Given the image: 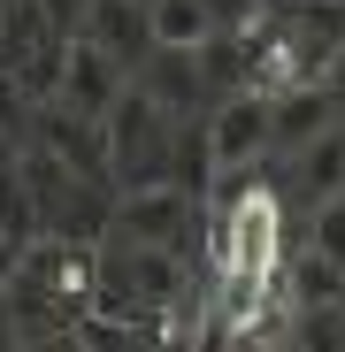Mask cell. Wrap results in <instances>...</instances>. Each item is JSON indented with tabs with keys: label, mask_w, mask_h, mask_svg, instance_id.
Returning a JSON list of instances; mask_svg holds the SVG:
<instances>
[{
	"label": "cell",
	"mask_w": 345,
	"mask_h": 352,
	"mask_svg": "<svg viewBox=\"0 0 345 352\" xmlns=\"http://www.w3.org/2000/svg\"><path fill=\"white\" fill-rule=\"evenodd\" d=\"M169 146H177V115L131 77L123 100L107 107V184H115V192L169 184Z\"/></svg>",
	"instance_id": "obj_1"
},
{
	"label": "cell",
	"mask_w": 345,
	"mask_h": 352,
	"mask_svg": "<svg viewBox=\"0 0 345 352\" xmlns=\"http://www.w3.org/2000/svg\"><path fill=\"white\" fill-rule=\"evenodd\" d=\"M207 153H215V176L222 168H253L269 153V92L238 85L207 107Z\"/></svg>",
	"instance_id": "obj_2"
},
{
	"label": "cell",
	"mask_w": 345,
	"mask_h": 352,
	"mask_svg": "<svg viewBox=\"0 0 345 352\" xmlns=\"http://www.w3.org/2000/svg\"><path fill=\"white\" fill-rule=\"evenodd\" d=\"M123 85H131V69L115 62L100 38H85V31H77V38L62 46V85H54V100H62V107L100 115V123H107V107L123 100Z\"/></svg>",
	"instance_id": "obj_3"
},
{
	"label": "cell",
	"mask_w": 345,
	"mask_h": 352,
	"mask_svg": "<svg viewBox=\"0 0 345 352\" xmlns=\"http://www.w3.org/2000/svg\"><path fill=\"white\" fill-rule=\"evenodd\" d=\"M31 138H39V146H54L77 176L107 184V123H100V115H77V107H62V100H39Z\"/></svg>",
	"instance_id": "obj_4"
},
{
	"label": "cell",
	"mask_w": 345,
	"mask_h": 352,
	"mask_svg": "<svg viewBox=\"0 0 345 352\" xmlns=\"http://www.w3.org/2000/svg\"><path fill=\"white\" fill-rule=\"evenodd\" d=\"M330 123H337V100H330L322 77L276 92V100H269V153H300V146H307L315 131H330Z\"/></svg>",
	"instance_id": "obj_5"
},
{
	"label": "cell",
	"mask_w": 345,
	"mask_h": 352,
	"mask_svg": "<svg viewBox=\"0 0 345 352\" xmlns=\"http://www.w3.org/2000/svg\"><path fill=\"white\" fill-rule=\"evenodd\" d=\"M169 115H200V100H207V77H200V46H154L146 62L131 69Z\"/></svg>",
	"instance_id": "obj_6"
},
{
	"label": "cell",
	"mask_w": 345,
	"mask_h": 352,
	"mask_svg": "<svg viewBox=\"0 0 345 352\" xmlns=\"http://www.w3.org/2000/svg\"><path fill=\"white\" fill-rule=\"evenodd\" d=\"M85 38H100L123 69H138L146 54H154V8H146V0H92Z\"/></svg>",
	"instance_id": "obj_7"
},
{
	"label": "cell",
	"mask_w": 345,
	"mask_h": 352,
	"mask_svg": "<svg viewBox=\"0 0 345 352\" xmlns=\"http://www.w3.org/2000/svg\"><path fill=\"white\" fill-rule=\"evenodd\" d=\"M284 276H292V299L300 307H345V261H330V253H300V261H284Z\"/></svg>",
	"instance_id": "obj_8"
},
{
	"label": "cell",
	"mask_w": 345,
	"mask_h": 352,
	"mask_svg": "<svg viewBox=\"0 0 345 352\" xmlns=\"http://www.w3.org/2000/svg\"><path fill=\"white\" fill-rule=\"evenodd\" d=\"M300 184H307V199L345 192V123H330V131H315L300 146Z\"/></svg>",
	"instance_id": "obj_9"
},
{
	"label": "cell",
	"mask_w": 345,
	"mask_h": 352,
	"mask_svg": "<svg viewBox=\"0 0 345 352\" xmlns=\"http://www.w3.org/2000/svg\"><path fill=\"white\" fill-rule=\"evenodd\" d=\"M0 230H8L16 245H31L39 238V199H31V184H23V168H16V153H0Z\"/></svg>",
	"instance_id": "obj_10"
},
{
	"label": "cell",
	"mask_w": 345,
	"mask_h": 352,
	"mask_svg": "<svg viewBox=\"0 0 345 352\" xmlns=\"http://www.w3.org/2000/svg\"><path fill=\"white\" fill-rule=\"evenodd\" d=\"M146 8H154V46H200L215 31L200 0H146Z\"/></svg>",
	"instance_id": "obj_11"
},
{
	"label": "cell",
	"mask_w": 345,
	"mask_h": 352,
	"mask_svg": "<svg viewBox=\"0 0 345 352\" xmlns=\"http://www.w3.org/2000/svg\"><path fill=\"white\" fill-rule=\"evenodd\" d=\"M307 245H315V253H330V261H345V192H322V199H315Z\"/></svg>",
	"instance_id": "obj_12"
},
{
	"label": "cell",
	"mask_w": 345,
	"mask_h": 352,
	"mask_svg": "<svg viewBox=\"0 0 345 352\" xmlns=\"http://www.w3.org/2000/svg\"><path fill=\"white\" fill-rule=\"evenodd\" d=\"M200 8H207V23H215V31H246V23L269 8V0H200Z\"/></svg>",
	"instance_id": "obj_13"
},
{
	"label": "cell",
	"mask_w": 345,
	"mask_h": 352,
	"mask_svg": "<svg viewBox=\"0 0 345 352\" xmlns=\"http://www.w3.org/2000/svg\"><path fill=\"white\" fill-rule=\"evenodd\" d=\"M39 8H46V23L62 31V38H77V31H85V16H92V0H39Z\"/></svg>",
	"instance_id": "obj_14"
},
{
	"label": "cell",
	"mask_w": 345,
	"mask_h": 352,
	"mask_svg": "<svg viewBox=\"0 0 345 352\" xmlns=\"http://www.w3.org/2000/svg\"><path fill=\"white\" fill-rule=\"evenodd\" d=\"M23 253H31V245H16V238H8V230H0V291H8V283H16V268H23Z\"/></svg>",
	"instance_id": "obj_15"
},
{
	"label": "cell",
	"mask_w": 345,
	"mask_h": 352,
	"mask_svg": "<svg viewBox=\"0 0 345 352\" xmlns=\"http://www.w3.org/2000/svg\"><path fill=\"white\" fill-rule=\"evenodd\" d=\"M322 85H330V100H337V107H345V46H337V54H330V69H322Z\"/></svg>",
	"instance_id": "obj_16"
},
{
	"label": "cell",
	"mask_w": 345,
	"mask_h": 352,
	"mask_svg": "<svg viewBox=\"0 0 345 352\" xmlns=\"http://www.w3.org/2000/svg\"><path fill=\"white\" fill-rule=\"evenodd\" d=\"M337 8H345V0H337Z\"/></svg>",
	"instance_id": "obj_17"
}]
</instances>
